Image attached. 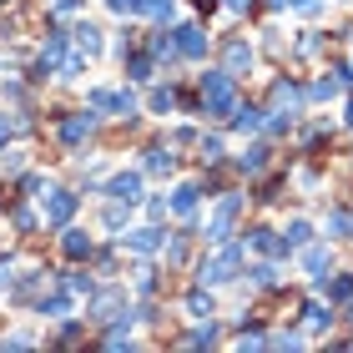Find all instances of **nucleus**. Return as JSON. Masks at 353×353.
Returning a JSON list of instances; mask_svg holds the SVG:
<instances>
[{
	"label": "nucleus",
	"mask_w": 353,
	"mask_h": 353,
	"mask_svg": "<svg viewBox=\"0 0 353 353\" xmlns=\"http://www.w3.org/2000/svg\"><path fill=\"white\" fill-rule=\"evenodd\" d=\"M243 258H248V243H217L212 258L197 263V283L217 288V283H232L237 272H243Z\"/></svg>",
	"instance_id": "obj_1"
},
{
	"label": "nucleus",
	"mask_w": 353,
	"mask_h": 353,
	"mask_svg": "<svg viewBox=\"0 0 353 353\" xmlns=\"http://www.w3.org/2000/svg\"><path fill=\"white\" fill-rule=\"evenodd\" d=\"M197 91H202V111L207 117H232L237 111V76L232 71H207Z\"/></svg>",
	"instance_id": "obj_2"
},
{
	"label": "nucleus",
	"mask_w": 353,
	"mask_h": 353,
	"mask_svg": "<svg viewBox=\"0 0 353 353\" xmlns=\"http://www.w3.org/2000/svg\"><path fill=\"white\" fill-rule=\"evenodd\" d=\"M237 217H243V192H222L217 207H212V217H207V243H228L232 228H237Z\"/></svg>",
	"instance_id": "obj_3"
},
{
	"label": "nucleus",
	"mask_w": 353,
	"mask_h": 353,
	"mask_svg": "<svg viewBox=\"0 0 353 353\" xmlns=\"http://www.w3.org/2000/svg\"><path fill=\"white\" fill-rule=\"evenodd\" d=\"M66 46H71V36L51 30V36H46V46H41V56L30 61V81H46L51 71H61V66H66Z\"/></svg>",
	"instance_id": "obj_4"
},
{
	"label": "nucleus",
	"mask_w": 353,
	"mask_h": 353,
	"mask_svg": "<svg viewBox=\"0 0 353 353\" xmlns=\"http://www.w3.org/2000/svg\"><path fill=\"white\" fill-rule=\"evenodd\" d=\"M91 323H121L126 318V293L121 288H106V293H91V308H86Z\"/></svg>",
	"instance_id": "obj_5"
},
{
	"label": "nucleus",
	"mask_w": 353,
	"mask_h": 353,
	"mask_svg": "<svg viewBox=\"0 0 353 353\" xmlns=\"http://www.w3.org/2000/svg\"><path fill=\"white\" fill-rule=\"evenodd\" d=\"M76 192H51V197H41V217L51 222V228H71V217H76Z\"/></svg>",
	"instance_id": "obj_6"
},
{
	"label": "nucleus",
	"mask_w": 353,
	"mask_h": 353,
	"mask_svg": "<svg viewBox=\"0 0 353 353\" xmlns=\"http://www.w3.org/2000/svg\"><path fill=\"white\" fill-rule=\"evenodd\" d=\"M86 106L91 111H121V117H137V91H91Z\"/></svg>",
	"instance_id": "obj_7"
},
{
	"label": "nucleus",
	"mask_w": 353,
	"mask_h": 353,
	"mask_svg": "<svg viewBox=\"0 0 353 353\" xmlns=\"http://www.w3.org/2000/svg\"><path fill=\"white\" fill-rule=\"evenodd\" d=\"M308 101V91H303L293 76H283V81H272V96H268V111H298Z\"/></svg>",
	"instance_id": "obj_8"
},
{
	"label": "nucleus",
	"mask_w": 353,
	"mask_h": 353,
	"mask_svg": "<svg viewBox=\"0 0 353 353\" xmlns=\"http://www.w3.org/2000/svg\"><path fill=\"white\" fill-rule=\"evenodd\" d=\"M313 293L328 298L333 308L339 303H353V272H333V278H313Z\"/></svg>",
	"instance_id": "obj_9"
},
{
	"label": "nucleus",
	"mask_w": 353,
	"mask_h": 353,
	"mask_svg": "<svg viewBox=\"0 0 353 353\" xmlns=\"http://www.w3.org/2000/svg\"><path fill=\"white\" fill-rule=\"evenodd\" d=\"M172 41H176V51H182L187 61H202V56H207V30H202V26H192V21H187V26H176V30H172Z\"/></svg>",
	"instance_id": "obj_10"
},
{
	"label": "nucleus",
	"mask_w": 353,
	"mask_h": 353,
	"mask_svg": "<svg viewBox=\"0 0 353 353\" xmlns=\"http://www.w3.org/2000/svg\"><path fill=\"white\" fill-rule=\"evenodd\" d=\"M228 121H232V132H243V137H252V132H263V126H268V111H263V106H252V101H248V106L237 101V111H232Z\"/></svg>",
	"instance_id": "obj_11"
},
{
	"label": "nucleus",
	"mask_w": 353,
	"mask_h": 353,
	"mask_svg": "<svg viewBox=\"0 0 353 353\" xmlns=\"http://www.w3.org/2000/svg\"><path fill=\"white\" fill-rule=\"evenodd\" d=\"M91 132H96V117H91V111H76V117L61 121V141H66V147H81Z\"/></svg>",
	"instance_id": "obj_12"
},
{
	"label": "nucleus",
	"mask_w": 353,
	"mask_h": 353,
	"mask_svg": "<svg viewBox=\"0 0 353 353\" xmlns=\"http://www.w3.org/2000/svg\"><path fill=\"white\" fill-rule=\"evenodd\" d=\"M106 197H117V202H141V172H117L106 182Z\"/></svg>",
	"instance_id": "obj_13"
},
{
	"label": "nucleus",
	"mask_w": 353,
	"mask_h": 353,
	"mask_svg": "<svg viewBox=\"0 0 353 353\" xmlns=\"http://www.w3.org/2000/svg\"><path fill=\"white\" fill-rule=\"evenodd\" d=\"M121 248H126V252H141V258H152V252H162V232H157V228H137V232L121 237Z\"/></svg>",
	"instance_id": "obj_14"
},
{
	"label": "nucleus",
	"mask_w": 353,
	"mask_h": 353,
	"mask_svg": "<svg viewBox=\"0 0 353 353\" xmlns=\"http://www.w3.org/2000/svg\"><path fill=\"white\" fill-rule=\"evenodd\" d=\"M141 172H147V176H172V172H176V152H172V147H147Z\"/></svg>",
	"instance_id": "obj_15"
},
{
	"label": "nucleus",
	"mask_w": 353,
	"mask_h": 353,
	"mask_svg": "<svg viewBox=\"0 0 353 353\" xmlns=\"http://www.w3.org/2000/svg\"><path fill=\"white\" fill-rule=\"evenodd\" d=\"M61 252H66L71 263H81V258H91V237L81 228H61Z\"/></svg>",
	"instance_id": "obj_16"
},
{
	"label": "nucleus",
	"mask_w": 353,
	"mask_h": 353,
	"mask_svg": "<svg viewBox=\"0 0 353 353\" xmlns=\"http://www.w3.org/2000/svg\"><path fill=\"white\" fill-rule=\"evenodd\" d=\"M248 66H252V46H248V41H228V51H222V71L243 76Z\"/></svg>",
	"instance_id": "obj_17"
},
{
	"label": "nucleus",
	"mask_w": 353,
	"mask_h": 353,
	"mask_svg": "<svg viewBox=\"0 0 353 353\" xmlns=\"http://www.w3.org/2000/svg\"><path fill=\"white\" fill-rule=\"evenodd\" d=\"M303 268H308L313 278H323V272L333 268V248L328 243H308V248H303Z\"/></svg>",
	"instance_id": "obj_18"
},
{
	"label": "nucleus",
	"mask_w": 353,
	"mask_h": 353,
	"mask_svg": "<svg viewBox=\"0 0 353 353\" xmlns=\"http://www.w3.org/2000/svg\"><path fill=\"white\" fill-rule=\"evenodd\" d=\"M197 202H202V187L197 182H182V187L172 192V212L176 217H192V212H197Z\"/></svg>",
	"instance_id": "obj_19"
},
{
	"label": "nucleus",
	"mask_w": 353,
	"mask_h": 353,
	"mask_svg": "<svg viewBox=\"0 0 353 353\" xmlns=\"http://www.w3.org/2000/svg\"><path fill=\"white\" fill-rule=\"evenodd\" d=\"M303 323H308L313 333H323L333 323V303L328 298H313V303H303Z\"/></svg>",
	"instance_id": "obj_20"
},
{
	"label": "nucleus",
	"mask_w": 353,
	"mask_h": 353,
	"mask_svg": "<svg viewBox=\"0 0 353 353\" xmlns=\"http://www.w3.org/2000/svg\"><path fill=\"white\" fill-rule=\"evenodd\" d=\"M237 172H243V176H263V172H268V147H263V141L237 157Z\"/></svg>",
	"instance_id": "obj_21"
},
{
	"label": "nucleus",
	"mask_w": 353,
	"mask_h": 353,
	"mask_svg": "<svg viewBox=\"0 0 353 353\" xmlns=\"http://www.w3.org/2000/svg\"><path fill=\"white\" fill-rule=\"evenodd\" d=\"M283 243L293 248V252H298V248H308V243H313V222H308V217H293V222L283 228Z\"/></svg>",
	"instance_id": "obj_22"
},
{
	"label": "nucleus",
	"mask_w": 353,
	"mask_h": 353,
	"mask_svg": "<svg viewBox=\"0 0 353 353\" xmlns=\"http://www.w3.org/2000/svg\"><path fill=\"white\" fill-rule=\"evenodd\" d=\"M121 66H126V76H132V81H152V76H157V56H132V51H126Z\"/></svg>",
	"instance_id": "obj_23"
},
{
	"label": "nucleus",
	"mask_w": 353,
	"mask_h": 353,
	"mask_svg": "<svg viewBox=\"0 0 353 353\" xmlns=\"http://www.w3.org/2000/svg\"><path fill=\"white\" fill-rule=\"evenodd\" d=\"M248 283L258 288V293H272V288H278V258H272V263H258V268H248Z\"/></svg>",
	"instance_id": "obj_24"
},
{
	"label": "nucleus",
	"mask_w": 353,
	"mask_h": 353,
	"mask_svg": "<svg viewBox=\"0 0 353 353\" xmlns=\"http://www.w3.org/2000/svg\"><path fill=\"white\" fill-rule=\"evenodd\" d=\"M71 41H76V51H86V56H96V51H101V30H96L91 21H81V26H76V30H71Z\"/></svg>",
	"instance_id": "obj_25"
},
{
	"label": "nucleus",
	"mask_w": 353,
	"mask_h": 353,
	"mask_svg": "<svg viewBox=\"0 0 353 353\" xmlns=\"http://www.w3.org/2000/svg\"><path fill=\"white\" fill-rule=\"evenodd\" d=\"M343 91V81H339V71H328V76H318V81L308 86V101H333V96Z\"/></svg>",
	"instance_id": "obj_26"
},
{
	"label": "nucleus",
	"mask_w": 353,
	"mask_h": 353,
	"mask_svg": "<svg viewBox=\"0 0 353 353\" xmlns=\"http://www.w3.org/2000/svg\"><path fill=\"white\" fill-rule=\"evenodd\" d=\"M187 313H192V318H212V293H207V283H197V288L187 293Z\"/></svg>",
	"instance_id": "obj_27"
},
{
	"label": "nucleus",
	"mask_w": 353,
	"mask_h": 353,
	"mask_svg": "<svg viewBox=\"0 0 353 353\" xmlns=\"http://www.w3.org/2000/svg\"><path fill=\"white\" fill-rule=\"evenodd\" d=\"M217 339H222L217 323H212V318H202V328H192V333H187V348H212Z\"/></svg>",
	"instance_id": "obj_28"
},
{
	"label": "nucleus",
	"mask_w": 353,
	"mask_h": 353,
	"mask_svg": "<svg viewBox=\"0 0 353 353\" xmlns=\"http://www.w3.org/2000/svg\"><path fill=\"white\" fill-rule=\"evenodd\" d=\"M147 106L157 111V117H167V111L176 106V91H172V86H152V96H147Z\"/></svg>",
	"instance_id": "obj_29"
},
{
	"label": "nucleus",
	"mask_w": 353,
	"mask_h": 353,
	"mask_svg": "<svg viewBox=\"0 0 353 353\" xmlns=\"http://www.w3.org/2000/svg\"><path fill=\"white\" fill-rule=\"evenodd\" d=\"M268 137H288L293 132V111H268V126H263Z\"/></svg>",
	"instance_id": "obj_30"
},
{
	"label": "nucleus",
	"mask_w": 353,
	"mask_h": 353,
	"mask_svg": "<svg viewBox=\"0 0 353 353\" xmlns=\"http://www.w3.org/2000/svg\"><path fill=\"white\" fill-rule=\"evenodd\" d=\"M197 152H202V162H207V167H217V162H222V137H202V141H197Z\"/></svg>",
	"instance_id": "obj_31"
},
{
	"label": "nucleus",
	"mask_w": 353,
	"mask_h": 353,
	"mask_svg": "<svg viewBox=\"0 0 353 353\" xmlns=\"http://www.w3.org/2000/svg\"><path fill=\"white\" fill-rule=\"evenodd\" d=\"M152 56H157V61H176L182 51H176V41H172V36H152Z\"/></svg>",
	"instance_id": "obj_32"
},
{
	"label": "nucleus",
	"mask_w": 353,
	"mask_h": 353,
	"mask_svg": "<svg viewBox=\"0 0 353 353\" xmlns=\"http://www.w3.org/2000/svg\"><path fill=\"white\" fill-rule=\"evenodd\" d=\"M328 232L333 237H353V217L343 212V207H339V212H328Z\"/></svg>",
	"instance_id": "obj_33"
},
{
	"label": "nucleus",
	"mask_w": 353,
	"mask_h": 353,
	"mask_svg": "<svg viewBox=\"0 0 353 353\" xmlns=\"http://www.w3.org/2000/svg\"><path fill=\"white\" fill-rule=\"evenodd\" d=\"M126 207H132V202H117V197H111V207H106V228H111V232L126 228Z\"/></svg>",
	"instance_id": "obj_34"
},
{
	"label": "nucleus",
	"mask_w": 353,
	"mask_h": 353,
	"mask_svg": "<svg viewBox=\"0 0 353 353\" xmlns=\"http://www.w3.org/2000/svg\"><path fill=\"white\" fill-rule=\"evenodd\" d=\"M101 343H106V348H132V328H126V318H121V323H117V328L106 333Z\"/></svg>",
	"instance_id": "obj_35"
},
{
	"label": "nucleus",
	"mask_w": 353,
	"mask_h": 353,
	"mask_svg": "<svg viewBox=\"0 0 353 353\" xmlns=\"http://www.w3.org/2000/svg\"><path fill=\"white\" fill-rule=\"evenodd\" d=\"M263 343H272L268 333H258L252 323H243V333H237V348H263Z\"/></svg>",
	"instance_id": "obj_36"
},
{
	"label": "nucleus",
	"mask_w": 353,
	"mask_h": 353,
	"mask_svg": "<svg viewBox=\"0 0 353 353\" xmlns=\"http://www.w3.org/2000/svg\"><path fill=\"white\" fill-rule=\"evenodd\" d=\"M106 10L111 15H141V10H147V0H106Z\"/></svg>",
	"instance_id": "obj_37"
},
{
	"label": "nucleus",
	"mask_w": 353,
	"mask_h": 353,
	"mask_svg": "<svg viewBox=\"0 0 353 353\" xmlns=\"http://www.w3.org/2000/svg\"><path fill=\"white\" fill-rule=\"evenodd\" d=\"M147 15H152V21H172L176 6H172V0H147Z\"/></svg>",
	"instance_id": "obj_38"
},
{
	"label": "nucleus",
	"mask_w": 353,
	"mask_h": 353,
	"mask_svg": "<svg viewBox=\"0 0 353 353\" xmlns=\"http://www.w3.org/2000/svg\"><path fill=\"white\" fill-rule=\"evenodd\" d=\"M167 212H172V197H152V202H147V217H152V222H162Z\"/></svg>",
	"instance_id": "obj_39"
},
{
	"label": "nucleus",
	"mask_w": 353,
	"mask_h": 353,
	"mask_svg": "<svg viewBox=\"0 0 353 353\" xmlns=\"http://www.w3.org/2000/svg\"><path fill=\"white\" fill-rule=\"evenodd\" d=\"M76 10H81V0H51V15H56V21H66V15H76Z\"/></svg>",
	"instance_id": "obj_40"
},
{
	"label": "nucleus",
	"mask_w": 353,
	"mask_h": 353,
	"mask_svg": "<svg viewBox=\"0 0 353 353\" xmlns=\"http://www.w3.org/2000/svg\"><path fill=\"white\" fill-rule=\"evenodd\" d=\"M137 293H157V272L152 268H137Z\"/></svg>",
	"instance_id": "obj_41"
},
{
	"label": "nucleus",
	"mask_w": 353,
	"mask_h": 353,
	"mask_svg": "<svg viewBox=\"0 0 353 353\" xmlns=\"http://www.w3.org/2000/svg\"><path fill=\"white\" fill-rule=\"evenodd\" d=\"M21 192H26V197H36V192H46V176H41V172L21 176Z\"/></svg>",
	"instance_id": "obj_42"
},
{
	"label": "nucleus",
	"mask_w": 353,
	"mask_h": 353,
	"mask_svg": "<svg viewBox=\"0 0 353 353\" xmlns=\"http://www.w3.org/2000/svg\"><path fill=\"white\" fill-rule=\"evenodd\" d=\"M318 46H323V41H318V30H303V41H298V56H313Z\"/></svg>",
	"instance_id": "obj_43"
},
{
	"label": "nucleus",
	"mask_w": 353,
	"mask_h": 353,
	"mask_svg": "<svg viewBox=\"0 0 353 353\" xmlns=\"http://www.w3.org/2000/svg\"><path fill=\"white\" fill-rule=\"evenodd\" d=\"M272 348H303V333L288 328V333H278V339H272Z\"/></svg>",
	"instance_id": "obj_44"
},
{
	"label": "nucleus",
	"mask_w": 353,
	"mask_h": 353,
	"mask_svg": "<svg viewBox=\"0 0 353 353\" xmlns=\"http://www.w3.org/2000/svg\"><path fill=\"white\" fill-rule=\"evenodd\" d=\"M182 258H187V232H182V237H176V243L167 248V263H182Z\"/></svg>",
	"instance_id": "obj_45"
},
{
	"label": "nucleus",
	"mask_w": 353,
	"mask_h": 353,
	"mask_svg": "<svg viewBox=\"0 0 353 353\" xmlns=\"http://www.w3.org/2000/svg\"><path fill=\"white\" fill-rule=\"evenodd\" d=\"M222 6H228V10H237V15H248L252 6H258V0H222Z\"/></svg>",
	"instance_id": "obj_46"
},
{
	"label": "nucleus",
	"mask_w": 353,
	"mask_h": 353,
	"mask_svg": "<svg viewBox=\"0 0 353 353\" xmlns=\"http://www.w3.org/2000/svg\"><path fill=\"white\" fill-rule=\"evenodd\" d=\"M10 137H15V121H6V117H0V147H6Z\"/></svg>",
	"instance_id": "obj_47"
},
{
	"label": "nucleus",
	"mask_w": 353,
	"mask_h": 353,
	"mask_svg": "<svg viewBox=\"0 0 353 353\" xmlns=\"http://www.w3.org/2000/svg\"><path fill=\"white\" fill-rule=\"evenodd\" d=\"M6 288H10V258L0 263V293H6Z\"/></svg>",
	"instance_id": "obj_48"
},
{
	"label": "nucleus",
	"mask_w": 353,
	"mask_h": 353,
	"mask_svg": "<svg viewBox=\"0 0 353 353\" xmlns=\"http://www.w3.org/2000/svg\"><path fill=\"white\" fill-rule=\"evenodd\" d=\"M343 121H348V126H353V101H348V111H343Z\"/></svg>",
	"instance_id": "obj_49"
},
{
	"label": "nucleus",
	"mask_w": 353,
	"mask_h": 353,
	"mask_svg": "<svg viewBox=\"0 0 353 353\" xmlns=\"http://www.w3.org/2000/svg\"><path fill=\"white\" fill-rule=\"evenodd\" d=\"M268 6H278V10H288V0H268Z\"/></svg>",
	"instance_id": "obj_50"
},
{
	"label": "nucleus",
	"mask_w": 353,
	"mask_h": 353,
	"mask_svg": "<svg viewBox=\"0 0 353 353\" xmlns=\"http://www.w3.org/2000/svg\"><path fill=\"white\" fill-rule=\"evenodd\" d=\"M348 323H353V303H348Z\"/></svg>",
	"instance_id": "obj_51"
}]
</instances>
